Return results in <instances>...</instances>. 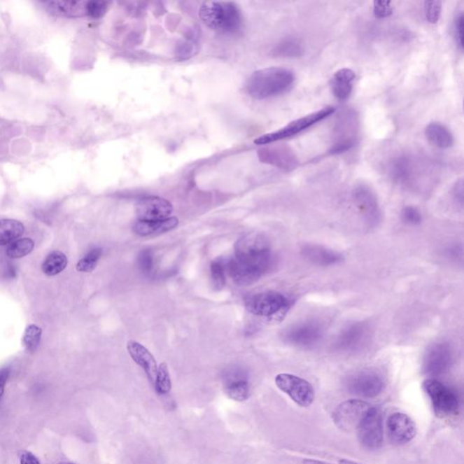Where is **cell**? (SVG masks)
Here are the masks:
<instances>
[{
    "label": "cell",
    "instance_id": "obj_34",
    "mask_svg": "<svg viewBox=\"0 0 464 464\" xmlns=\"http://www.w3.org/2000/svg\"><path fill=\"white\" fill-rule=\"evenodd\" d=\"M211 283L215 290H223L226 283L225 269L220 261H213L211 265Z\"/></svg>",
    "mask_w": 464,
    "mask_h": 464
},
{
    "label": "cell",
    "instance_id": "obj_27",
    "mask_svg": "<svg viewBox=\"0 0 464 464\" xmlns=\"http://www.w3.org/2000/svg\"><path fill=\"white\" fill-rule=\"evenodd\" d=\"M304 52H305V48H304L303 43L299 38H293V36L282 40L273 50L276 57L287 58L302 57Z\"/></svg>",
    "mask_w": 464,
    "mask_h": 464
},
{
    "label": "cell",
    "instance_id": "obj_39",
    "mask_svg": "<svg viewBox=\"0 0 464 464\" xmlns=\"http://www.w3.org/2000/svg\"><path fill=\"white\" fill-rule=\"evenodd\" d=\"M374 15L377 18H386L392 16L393 8L391 1H374Z\"/></svg>",
    "mask_w": 464,
    "mask_h": 464
},
{
    "label": "cell",
    "instance_id": "obj_23",
    "mask_svg": "<svg viewBox=\"0 0 464 464\" xmlns=\"http://www.w3.org/2000/svg\"><path fill=\"white\" fill-rule=\"evenodd\" d=\"M302 255L310 262L318 266H331L339 263L343 258L339 252L318 245H306L302 248Z\"/></svg>",
    "mask_w": 464,
    "mask_h": 464
},
{
    "label": "cell",
    "instance_id": "obj_37",
    "mask_svg": "<svg viewBox=\"0 0 464 464\" xmlns=\"http://www.w3.org/2000/svg\"><path fill=\"white\" fill-rule=\"evenodd\" d=\"M138 266L144 274H150L155 267V259H153V252L146 250L141 252L138 257Z\"/></svg>",
    "mask_w": 464,
    "mask_h": 464
},
{
    "label": "cell",
    "instance_id": "obj_41",
    "mask_svg": "<svg viewBox=\"0 0 464 464\" xmlns=\"http://www.w3.org/2000/svg\"><path fill=\"white\" fill-rule=\"evenodd\" d=\"M463 13L460 12L457 14L456 21H454V36H456L457 45L461 50L463 49Z\"/></svg>",
    "mask_w": 464,
    "mask_h": 464
},
{
    "label": "cell",
    "instance_id": "obj_30",
    "mask_svg": "<svg viewBox=\"0 0 464 464\" xmlns=\"http://www.w3.org/2000/svg\"><path fill=\"white\" fill-rule=\"evenodd\" d=\"M156 393L158 395H167L171 390V380L170 372H169L167 365L162 363L158 367L157 376L155 384H153Z\"/></svg>",
    "mask_w": 464,
    "mask_h": 464
},
{
    "label": "cell",
    "instance_id": "obj_33",
    "mask_svg": "<svg viewBox=\"0 0 464 464\" xmlns=\"http://www.w3.org/2000/svg\"><path fill=\"white\" fill-rule=\"evenodd\" d=\"M41 328L36 325H30L27 328L23 336V345L29 352H35L41 339Z\"/></svg>",
    "mask_w": 464,
    "mask_h": 464
},
{
    "label": "cell",
    "instance_id": "obj_22",
    "mask_svg": "<svg viewBox=\"0 0 464 464\" xmlns=\"http://www.w3.org/2000/svg\"><path fill=\"white\" fill-rule=\"evenodd\" d=\"M356 73L350 69H339L330 80V87L335 97L340 101L346 100L352 94Z\"/></svg>",
    "mask_w": 464,
    "mask_h": 464
},
{
    "label": "cell",
    "instance_id": "obj_44",
    "mask_svg": "<svg viewBox=\"0 0 464 464\" xmlns=\"http://www.w3.org/2000/svg\"><path fill=\"white\" fill-rule=\"evenodd\" d=\"M8 377V368H2V370H0V400H1L3 393H4L5 386L6 384H7Z\"/></svg>",
    "mask_w": 464,
    "mask_h": 464
},
{
    "label": "cell",
    "instance_id": "obj_1",
    "mask_svg": "<svg viewBox=\"0 0 464 464\" xmlns=\"http://www.w3.org/2000/svg\"><path fill=\"white\" fill-rule=\"evenodd\" d=\"M272 264L268 241L260 235L242 237L235 245L234 258L228 264L229 274L239 286L259 281Z\"/></svg>",
    "mask_w": 464,
    "mask_h": 464
},
{
    "label": "cell",
    "instance_id": "obj_36",
    "mask_svg": "<svg viewBox=\"0 0 464 464\" xmlns=\"http://www.w3.org/2000/svg\"><path fill=\"white\" fill-rule=\"evenodd\" d=\"M442 13L441 1H426L425 3V16L429 23L436 24L440 20Z\"/></svg>",
    "mask_w": 464,
    "mask_h": 464
},
{
    "label": "cell",
    "instance_id": "obj_38",
    "mask_svg": "<svg viewBox=\"0 0 464 464\" xmlns=\"http://www.w3.org/2000/svg\"><path fill=\"white\" fill-rule=\"evenodd\" d=\"M109 3L106 1H88L87 16L93 18H100L106 15L108 10Z\"/></svg>",
    "mask_w": 464,
    "mask_h": 464
},
{
    "label": "cell",
    "instance_id": "obj_46",
    "mask_svg": "<svg viewBox=\"0 0 464 464\" xmlns=\"http://www.w3.org/2000/svg\"><path fill=\"white\" fill-rule=\"evenodd\" d=\"M339 464H361L359 463L354 462V461L347 460V459H341L339 462Z\"/></svg>",
    "mask_w": 464,
    "mask_h": 464
},
{
    "label": "cell",
    "instance_id": "obj_40",
    "mask_svg": "<svg viewBox=\"0 0 464 464\" xmlns=\"http://www.w3.org/2000/svg\"><path fill=\"white\" fill-rule=\"evenodd\" d=\"M402 219L407 224L416 225L422 220V215L416 208L413 207V206H407V207L402 209Z\"/></svg>",
    "mask_w": 464,
    "mask_h": 464
},
{
    "label": "cell",
    "instance_id": "obj_26",
    "mask_svg": "<svg viewBox=\"0 0 464 464\" xmlns=\"http://www.w3.org/2000/svg\"><path fill=\"white\" fill-rule=\"evenodd\" d=\"M88 1H49L45 2L48 8L59 16L79 17L87 16Z\"/></svg>",
    "mask_w": 464,
    "mask_h": 464
},
{
    "label": "cell",
    "instance_id": "obj_31",
    "mask_svg": "<svg viewBox=\"0 0 464 464\" xmlns=\"http://www.w3.org/2000/svg\"><path fill=\"white\" fill-rule=\"evenodd\" d=\"M34 250V241L31 239H21L9 245L7 255L12 259H20L31 253Z\"/></svg>",
    "mask_w": 464,
    "mask_h": 464
},
{
    "label": "cell",
    "instance_id": "obj_43",
    "mask_svg": "<svg viewBox=\"0 0 464 464\" xmlns=\"http://www.w3.org/2000/svg\"><path fill=\"white\" fill-rule=\"evenodd\" d=\"M20 464H40V462L32 453L26 451L21 454Z\"/></svg>",
    "mask_w": 464,
    "mask_h": 464
},
{
    "label": "cell",
    "instance_id": "obj_47",
    "mask_svg": "<svg viewBox=\"0 0 464 464\" xmlns=\"http://www.w3.org/2000/svg\"><path fill=\"white\" fill-rule=\"evenodd\" d=\"M59 464H76V463H59Z\"/></svg>",
    "mask_w": 464,
    "mask_h": 464
},
{
    "label": "cell",
    "instance_id": "obj_13",
    "mask_svg": "<svg viewBox=\"0 0 464 464\" xmlns=\"http://www.w3.org/2000/svg\"><path fill=\"white\" fill-rule=\"evenodd\" d=\"M390 441L396 445H404L413 441L417 433L416 422L404 413H393L386 422Z\"/></svg>",
    "mask_w": 464,
    "mask_h": 464
},
{
    "label": "cell",
    "instance_id": "obj_17",
    "mask_svg": "<svg viewBox=\"0 0 464 464\" xmlns=\"http://www.w3.org/2000/svg\"><path fill=\"white\" fill-rule=\"evenodd\" d=\"M451 363L450 346L445 343L435 344L426 352L423 359V371L431 377L440 376L448 371Z\"/></svg>",
    "mask_w": 464,
    "mask_h": 464
},
{
    "label": "cell",
    "instance_id": "obj_45",
    "mask_svg": "<svg viewBox=\"0 0 464 464\" xmlns=\"http://www.w3.org/2000/svg\"><path fill=\"white\" fill-rule=\"evenodd\" d=\"M303 464H330L328 463L323 462V461L315 460V459H305L303 460Z\"/></svg>",
    "mask_w": 464,
    "mask_h": 464
},
{
    "label": "cell",
    "instance_id": "obj_8",
    "mask_svg": "<svg viewBox=\"0 0 464 464\" xmlns=\"http://www.w3.org/2000/svg\"><path fill=\"white\" fill-rule=\"evenodd\" d=\"M371 408L370 402L352 399L340 404L332 414V419L335 425L343 431H358Z\"/></svg>",
    "mask_w": 464,
    "mask_h": 464
},
{
    "label": "cell",
    "instance_id": "obj_42",
    "mask_svg": "<svg viewBox=\"0 0 464 464\" xmlns=\"http://www.w3.org/2000/svg\"><path fill=\"white\" fill-rule=\"evenodd\" d=\"M454 199L457 204L463 205V180L458 181L454 188Z\"/></svg>",
    "mask_w": 464,
    "mask_h": 464
},
{
    "label": "cell",
    "instance_id": "obj_21",
    "mask_svg": "<svg viewBox=\"0 0 464 464\" xmlns=\"http://www.w3.org/2000/svg\"><path fill=\"white\" fill-rule=\"evenodd\" d=\"M367 337V328L362 323L350 325L341 333L337 339V349L343 351H354L361 347Z\"/></svg>",
    "mask_w": 464,
    "mask_h": 464
},
{
    "label": "cell",
    "instance_id": "obj_5",
    "mask_svg": "<svg viewBox=\"0 0 464 464\" xmlns=\"http://www.w3.org/2000/svg\"><path fill=\"white\" fill-rule=\"evenodd\" d=\"M246 309L255 316L281 321L290 310V302L285 295L276 291L261 292L245 300Z\"/></svg>",
    "mask_w": 464,
    "mask_h": 464
},
{
    "label": "cell",
    "instance_id": "obj_24",
    "mask_svg": "<svg viewBox=\"0 0 464 464\" xmlns=\"http://www.w3.org/2000/svg\"><path fill=\"white\" fill-rule=\"evenodd\" d=\"M179 220L170 217L162 220H138L134 225V232L142 237L157 236L176 228Z\"/></svg>",
    "mask_w": 464,
    "mask_h": 464
},
{
    "label": "cell",
    "instance_id": "obj_29",
    "mask_svg": "<svg viewBox=\"0 0 464 464\" xmlns=\"http://www.w3.org/2000/svg\"><path fill=\"white\" fill-rule=\"evenodd\" d=\"M67 257L61 251H53L48 255L42 265L43 272L52 276L59 274L67 266Z\"/></svg>",
    "mask_w": 464,
    "mask_h": 464
},
{
    "label": "cell",
    "instance_id": "obj_32",
    "mask_svg": "<svg viewBox=\"0 0 464 464\" xmlns=\"http://www.w3.org/2000/svg\"><path fill=\"white\" fill-rule=\"evenodd\" d=\"M102 256L101 248H93L83 259L78 261L76 269L80 272L90 273L97 268L98 261Z\"/></svg>",
    "mask_w": 464,
    "mask_h": 464
},
{
    "label": "cell",
    "instance_id": "obj_19",
    "mask_svg": "<svg viewBox=\"0 0 464 464\" xmlns=\"http://www.w3.org/2000/svg\"><path fill=\"white\" fill-rule=\"evenodd\" d=\"M322 337V328L316 323H302L285 332L284 339L297 346H311Z\"/></svg>",
    "mask_w": 464,
    "mask_h": 464
},
{
    "label": "cell",
    "instance_id": "obj_10",
    "mask_svg": "<svg viewBox=\"0 0 464 464\" xmlns=\"http://www.w3.org/2000/svg\"><path fill=\"white\" fill-rule=\"evenodd\" d=\"M360 444L368 450H378L384 442V423L382 413L376 407H372L364 418L358 429Z\"/></svg>",
    "mask_w": 464,
    "mask_h": 464
},
{
    "label": "cell",
    "instance_id": "obj_28",
    "mask_svg": "<svg viewBox=\"0 0 464 464\" xmlns=\"http://www.w3.org/2000/svg\"><path fill=\"white\" fill-rule=\"evenodd\" d=\"M24 227L20 221L0 220V246L7 245L16 241L24 234Z\"/></svg>",
    "mask_w": 464,
    "mask_h": 464
},
{
    "label": "cell",
    "instance_id": "obj_16",
    "mask_svg": "<svg viewBox=\"0 0 464 464\" xmlns=\"http://www.w3.org/2000/svg\"><path fill=\"white\" fill-rule=\"evenodd\" d=\"M260 158L261 162L276 166L286 171H293L300 164L296 153L285 144L260 150Z\"/></svg>",
    "mask_w": 464,
    "mask_h": 464
},
{
    "label": "cell",
    "instance_id": "obj_9",
    "mask_svg": "<svg viewBox=\"0 0 464 464\" xmlns=\"http://www.w3.org/2000/svg\"><path fill=\"white\" fill-rule=\"evenodd\" d=\"M276 387L300 407H309L315 401L316 393L311 384L291 374H279L275 377Z\"/></svg>",
    "mask_w": 464,
    "mask_h": 464
},
{
    "label": "cell",
    "instance_id": "obj_14",
    "mask_svg": "<svg viewBox=\"0 0 464 464\" xmlns=\"http://www.w3.org/2000/svg\"><path fill=\"white\" fill-rule=\"evenodd\" d=\"M223 388L227 396L232 400L244 402L251 395V386L247 373L241 367L229 368L224 373Z\"/></svg>",
    "mask_w": 464,
    "mask_h": 464
},
{
    "label": "cell",
    "instance_id": "obj_15",
    "mask_svg": "<svg viewBox=\"0 0 464 464\" xmlns=\"http://www.w3.org/2000/svg\"><path fill=\"white\" fill-rule=\"evenodd\" d=\"M173 211V204L167 199L157 196H149L141 199L136 205V214L139 220L168 219Z\"/></svg>",
    "mask_w": 464,
    "mask_h": 464
},
{
    "label": "cell",
    "instance_id": "obj_25",
    "mask_svg": "<svg viewBox=\"0 0 464 464\" xmlns=\"http://www.w3.org/2000/svg\"><path fill=\"white\" fill-rule=\"evenodd\" d=\"M426 137L433 146L449 149L454 146V137L451 132L441 122H433L426 126Z\"/></svg>",
    "mask_w": 464,
    "mask_h": 464
},
{
    "label": "cell",
    "instance_id": "obj_6",
    "mask_svg": "<svg viewBox=\"0 0 464 464\" xmlns=\"http://www.w3.org/2000/svg\"><path fill=\"white\" fill-rule=\"evenodd\" d=\"M423 388L431 400L436 416L447 419L459 414L460 398L451 387L445 386L440 381L429 378L423 383Z\"/></svg>",
    "mask_w": 464,
    "mask_h": 464
},
{
    "label": "cell",
    "instance_id": "obj_20",
    "mask_svg": "<svg viewBox=\"0 0 464 464\" xmlns=\"http://www.w3.org/2000/svg\"><path fill=\"white\" fill-rule=\"evenodd\" d=\"M128 354L146 372L147 378L153 386L157 376L158 365L152 353L137 341L130 340L126 345Z\"/></svg>",
    "mask_w": 464,
    "mask_h": 464
},
{
    "label": "cell",
    "instance_id": "obj_35",
    "mask_svg": "<svg viewBox=\"0 0 464 464\" xmlns=\"http://www.w3.org/2000/svg\"><path fill=\"white\" fill-rule=\"evenodd\" d=\"M197 53V44L193 38L181 40L178 43L175 55L179 59H189Z\"/></svg>",
    "mask_w": 464,
    "mask_h": 464
},
{
    "label": "cell",
    "instance_id": "obj_2",
    "mask_svg": "<svg viewBox=\"0 0 464 464\" xmlns=\"http://www.w3.org/2000/svg\"><path fill=\"white\" fill-rule=\"evenodd\" d=\"M296 82L292 70L285 67H268L258 70L246 84L248 94L256 100H265L288 93Z\"/></svg>",
    "mask_w": 464,
    "mask_h": 464
},
{
    "label": "cell",
    "instance_id": "obj_4",
    "mask_svg": "<svg viewBox=\"0 0 464 464\" xmlns=\"http://www.w3.org/2000/svg\"><path fill=\"white\" fill-rule=\"evenodd\" d=\"M359 118L356 111L346 108L340 113L332 132L330 155H337L349 152L358 143Z\"/></svg>",
    "mask_w": 464,
    "mask_h": 464
},
{
    "label": "cell",
    "instance_id": "obj_18",
    "mask_svg": "<svg viewBox=\"0 0 464 464\" xmlns=\"http://www.w3.org/2000/svg\"><path fill=\"white\" fill-rule=\"evenodd\" d=\"M356 204L370 225H377L379 223L381 211L376 195L370 187L365 184H358L353 192Z\"/></svg>",
    "mask_w": 464,
    "mask_h": 464
},
{
    "label": "cell",
    "instance_id": "obj_3",
    "mask_svg": "<svg viewBox=\"0 0 464 464\" xmlns=\"http://www.w3.org/2000/svg\"><path fill=\"white\" fill-rule=\"evenodd\" d=\"M199 17L211 29L224 33H236L244 23L241 9L233 2L202 3Z\"/></svg>",
    "mask_w": 464,
    "mask_h": 464
},
{
    "label": "cell",
    "instance_id": "obj_12",
    "mask_svg": "<svg viewBox=\"0 0 464 464\" xmlns=\"http://www.w3.org/2000/svg\"><path fill=\"white\" fill-rule=\"evenodd\" d=\"M426 167L419 159L404 153L396 156L390 162L389 173L396 183L411 184L422 174V171H426Z\"/></svg>",
    "mask_w": 464,
    "mask_h": 464
},
{
    "label": "cell",
    "instance_id": "obj_11",
    "mask_svg": "<svg viewBox=\"0 0 464 464\" xmlns=\"http://www.w3.org/2000/svg\"><path fill=\"white\" fill-rule=\"evenodd\" d=\"M385 387L383 377L377 372L364 370L352 374L346 381L349 393L359 398H374L382 393Z\"/></svg>",
    "mask_w": 464,
    "mask_h": 464
},
{
    "label": "cell",
    "instance_id": "obj_7",
    "mask_svg": "<svg viewBox=\"0 0 464 464\" xmlns=\"http://www.w3.org/2000/svg\"><path fill=\"white\" fill-rule=\"evenodd\" d=\"M335 111L336 110L332 106H327L325 108L316 111L314 113L288 122L284 127L279 129L273 133L264 134L262 136L257 138L254 143L258 146H265V144L276 143L293 137L295 135L302 133L303 131L312 127L313 125L318 124L323 120L330 118L333 115Z\"/></svg>",
    "mask_w": 464,
    "mask_h": 464
}]
</instances>
